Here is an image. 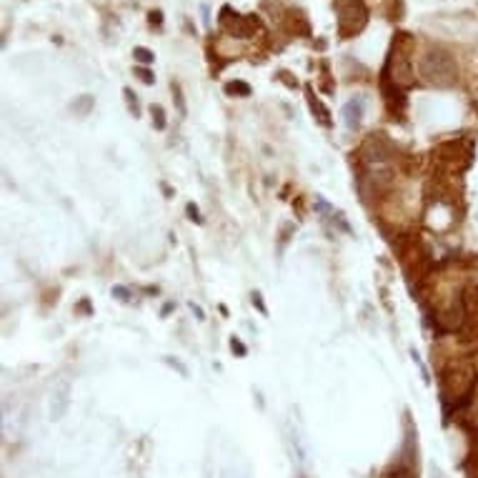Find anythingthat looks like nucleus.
I'll return each mask as SVG.
<instances>
[{"instance_id": "f257e3e1", "label": "nucleus", "mask_w": 478, "mask_h": 478, "mask_svg": "<svg viewBox=\"0 0 478 478\" xmlns=\"http://www.w3.org/2000/svg\"><path fill=\"white\" fill-rule=\"evenodd\" d=\"M418 73L426 83L436 88H451L458 78L453 56L444 48H428L421 60H418Z\"/></svg>"}, {"instance_id": "f03ea898", "label": "nucleus", "mask_w": 478, "mask_h": 478, "mask_svg": "<svg viewBox=\"0 0 478 478\" xmlns=\"http://www.w3.org/2000/svg\"><path fill=\"white\" fill-rule=\"evenodd\" d=\"M336 15L341 38L361 33L368 23V8L363 6V0H336Z\"/></svg>"}, {"instance_id": "7ed1b4c3", "label": "nucleus", "mask_w": 478, "mask_h": 478, "mask_svg": "<svg viewBox=\"0 0 478 478\" xmlns=\"http://www.w3.org/2000/svg\"><path fill=\"white\" fill-rule=\"evenodd\" d=\"M221 25L231 35H238V38H248V35H253V30L261 28L256 15H238V13H233L228 6L221 11Z\"/></svg>"}, {"instance_id": "20e7f679", "label": "nucleus", "mask_w": 478, "mask_h": 478, "mask_svg": "<svg viewBox=\"0 0 478 478\" xmlns=\"http://www.w3.org/2000/svg\"><path fill=\"white\" fill-rule=\"evenodd\" d=\"M363 113H366L363 98H353V101H348L346 105H343V120H346V126L351 128V131H356V128L363 123Z\"/></svg>"}, {"instance_id": "39448f33", "label": "nucleus", "mask_w": 478, "mask_h": 478, "mask_svg": "<svg viewBox=\"0 0 478 478\" xmlns=\"http://www.w3.org/2000/svg\"><path fill=\"white\" fill-rule=\"evenodd\" d=\"M68 396H70V383L60 381L56 391H53V415H63L65 406H68Z\"/></svg>"}, {"instance_id": "423d86ee", "label": "nucleus", "mask_w": 478, "mask_h": 478, "mask_svg": "<svg viewBox=\"0 0 478 478\" xmlns=\"http://www.w3.org/2000/svg\"><path fill=\"white\" fill-rule=\"evenodd\" d=\"M226 93L228 96L248 98L251 96V86H248V83H240V80H233V83H226Z\"/></svg>"}, {"instance_id": "0eeeda50", "label": "nucleus", "mask_w": 478, "mask_h": 478, "mask_svg": "<svg viewBox=\"0 0 478 478\" xmlns=\"http://www.w3.org/2000/svg\"><path fill=\"white\" fill-rule=\"evenodd\" d=\"M133 56H136V60H138V63H143V65H150L155 60V56L148 51V48H136V51H133Z\"/></svg>"}, {"instance_id": "6e6552de", "label": "nucleus", "mask_w": 478, "mask_h": 478, "mask_svg": "<svg viewBox=\"0 0 478 478\" xmlns=\"http://www.w3.org/2000/svg\"><path fill=\"white\" fill-rule=\"evenodd\" d=\"M150 113H153V126L158 128V131H163V128H165V113H163V108H160V105H153V108H150Z\"/></svg>"}, {"instance_id": "1a4fd4ad", "label": "nucleus", "mask_w": 478, "mask_h": 478, "mask_svg": "<svg viewBox=\"0 0 478 478\" xmlns=\"http://www.w3.org/2000/svg\"><path fill=\"white\" fill-rule=\"evenodd\" d=\"M123 93H126V98H128V108H131V113L138 118V115H141V108H138V101H136V96H133V91L131 88H126Z\"/></svg>"}, {"instance_id": "9d476101", "label": "nucleus", "mask_w": 478, "mask_h": 478, "mask_svg": "<svg viewBox=\"0 0 478 478\" xmlns=\"http://www.w3.org/2000/svg\"><path fill=\"white\" fill-rule=\"evenodd\" d=\"M136 73L141 75V80H143V83H148V86L155 80V78H153V73H150V70H146V68H136Z\"/></svg>"}, {"instance_id": "9b49d317", "label": "nucleus", "mask_w": 478, "mask_h": 478, "mask_svg": "<svg viewBox=\"0 0 478 478\" xmlns=\"http://www.w3.org/2000/svg\"><path fill=\"white\" fill-rule=\"evenodd\" d=\"M186 211H188L190 221H195V223H200V221H203V218H200V213H198V208H195L193 203H188V205H186Z\"/></svg>"}, {"instance_id": "f8f14e48", "label": "nucleus", "mask_w": 478, "mask_h": 478, "mask_svg": "<svg viewBox=\"0 0 478 478\" xmlns=\"http://www.w3.org/2000/svg\"><path fill=\"white\" fill-rule=\"evenodd\" d=\"M253 306H258V311H261L263 316H268V311H266V306H263V298H261V293H253Z\"/></svg>"}, {"instance_id": "ddd939ff", "label": "nucleus", "mask_w": 478, "mask_h": 478, "mask_svg": "<svg viewBox=\"0 0 478 478\" xmlns=\"http://www.w3.org/2000/svg\"><path fill=\"white\" fill-rule=\"evenodd\" d=\"M231 348H233V353H238V356H245V353H248V351H245V346L238 341V338H233V341H231Z\"/></svg>"}, {"instance_id": "4468645a", "label": "nucleus", "mask_w": 478, "mask_h": 478, "mask_svg": "<svg viewBox=\"0 0 478 478\" xmlns=\"http://www.w3.org/2000/svg\"><path fill=\"white\" fill-rule=\"evenodd\" d=\"M113 296H118L120 301H128V290L120 288V285H118V288H113Z\"/></svg>"}, {"instance_id": "2eb2a0df", "label": "nucleus", "mask_w": 478, "mask_h": 478, "mask_svg": "<svg viewBox=\"0 0 478 478\" xmlns=\"http://www.w3.org/2000/svg\"><path fill=\"white\" fill-rule=\"evenodd\" d=\"M190 311H193V314H195V316H198V318H200V321H203V318H205V314H203V308H200V306H195V303H190Z\"/></svg>"}, {"instance_id": "dca6fc26", "label": "nucleus", "mask_w": 478, "mask_h": 478, "mask_svg": "<svg viewBox=\"0 0 478 478\" xmlns=\"http://www.w3.org/2000/svg\"><path fill=\"white\" fill-rule=\"evenodd\" d=\"M150 23H160V11H153V13H150Z\"/></svg>"}]
</instances>
